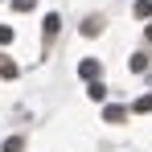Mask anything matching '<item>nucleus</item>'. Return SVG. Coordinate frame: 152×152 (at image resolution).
<instances>
[{
	"label": "nucleus",
	"instance_id": "nucleus-2",
	"mask_svg": "<svg viewBox=\"0 0 152 152\" xmlns=\"http://www.w3.org/2000/svg\"><path fill=\"white\" fill-rule=\"evenodd\" d=\"M78 74H82V78H99V74H103V66L95 62V58H86V62L78 66Z\"/></svg>",
	"mask_w": 152,
	"mask_h": 152
},
{
	"label": "nucleus",
	"instance_id": "nucleus-4",
	"mask_svg": "<svg viewBox=\"0 0 152 152\" xmlns=\"http://www.w3.org/2000/svg\"><path fill=\"white\" fill-rule=\"evenodd\" d=\"M127 66H132L136 74H144V70H148V53H132V62H127Z\"/></svg>",
	"mask_w": 152,
	"mask_h": 152
},
{
	"label": "nucleus",
	"instance_id": "nucleus-7",
	"mask_svg": "<svg viewBox=\"0 0 152 152\" xmlns=\"http://www.w3.org/2000/svg\"><path fill=\"white\" fill-rule=\"evenodd\" d=\"M99 29H103V21H99V17H91V21H82V33H86V37H95Z\"/></svg>",
	"mask_w": 152,
	"mask_h": 152
},
{
	"label": "nucleus",
	"instance_id": "nucleus-11",
	"mask_svg": "<svg viewBox=\"0 0 152 152\" xmlns=\"http://www.w3.org/2000/svg\"><path fill=\"white\" fill-rule=\"evenodd\" d=\"M8 41H12V29H8V25H0V45H8Z\"/></svg>",
	"mask_w": 152,
	"mask_h": 152
},
{
	"label": "nucleus",
	"instance_id": "nucleus-3",
	"mask_svg": "<svg viewBox=\"0 0 152 152\" xmlns=\"http://www.w3.org/2000/svg\"><path fill=\"white\" fill-rule=\"evenodd\" d=\"M86 95H91L95 103H103V99H107V86H103L99 78H91V86H86Z\"/></svg>",
	"mask_w": 152,
	"mask_h": 152
},
{
	"label": "nucleus",
	"instance_id": "nucleus-13",
	"mask_svg": "<svg viewBox=\"0 0 152 152\" xmlns=\"http://www.w3.org/2000/svg\"><path fill=\"white\" fill-rule=\"evenodd\" d=\"M148 41H152V25H148Z\"/></svg>",
	"mask_w": 152,
	"mask_h": 152
},
{
	"label": "nucleus",
	"instance_id": "nucleus-1",
	"mask_svg": "<svg viewBox=\"0 0 152 152\" xmlns=\"http://www.w3.org/2000/svg\"><path fill=\"white\" fill-rule=\"evenodd\" d=\"M103 119H107V124H124V119H127V107H119V103H111V107L103 111Z\"/></svg>",
	"mask_w": 152,
	"mask_h": 152
},
{
	"label": "nucleus",
	"instance_id": "nucleus-6",
	"mask_svg": "<svg viewBox=\"0 0 152 152\" xmlns=\"http://www.w3.org/2000/svg\"><path fill=\"white\" fill-rule=\"evenodd\" d=\"M136 17L148 21V17H152V0H136Z\"/></svg>",
	"mask_w": 152,
	"mask_h": 152
},
{
	"label": "nucleus",
	"instance_id": "nucleus-9",
	"mask_svg": "<svg viewBox=\"0 0 152 152\" xmlns=\"http://www.w3.org/2000/svg\"><path fill=\"white\" fill-rule=\"evenodd\" d=\"M4 152H21V136H8L4 140Z\"/></svg>",
	"mask_w": 152,
	"mask_h": 152
},
{
	"label": "nucleus",
	"instance_id": "nucleus-8",
	"mask_svg": "<svg viewBox=\"0 0 152 152\" xmlns=\"http://www.w3.org/2000/svg\"><path fill=\"white\" fill-rule=\"evenodd\" d=\"M132 111H140V115H144V111H152V95H140V99H136V107H132Z\"/></svg>",
	"mask_w": 152,
	"mask_h": 152
},
{
	"label": "nucleus",
	"instance_id": "nucleus-10",
	"mask_svg": "<svg viewBox=\"0 0 152 152\" xmlns=\"http://www.w3.org/2000/svg\"><path fill=\"white\" fill-rule=\"evenodd\" d=\"M58 25H62V21H58V12H50V17H45V33H58Z\"/></svg>",
	"mask_w": 152,
	"mask_h": 152
},
{
	"label": "nucleus",
	"instance_id": "nucleus-12",
	"mask_svg": "<svg viewBox=\"0 0 152 152\" xmlns=\"http://www.w3.org/2000/svg\"><path fill=\"white\" fill-rule=\"evenodd\" d=\"M12 8H17V12H29V8H33V0H12Z\"/></svg>",
	"mask_w": 152,
	"mask_h": 152
},
{
	"label": "nucleus",
	"instance_id": "nucleus-5",
	"mask_svg": "<svg viewBox=\"0 0 152 152\" xmlns=\"http://www.w3.org/2000/svg\"><path fill=\"white\" fill-rule=\"evenodd\" d=\"M0 78H17V62H8L4 53H0Z\"/></svg>",
	"mask_w": 152,
	"mask_h": 152
}]
</instances>
